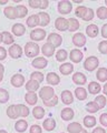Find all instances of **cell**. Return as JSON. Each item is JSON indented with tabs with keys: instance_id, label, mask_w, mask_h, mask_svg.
<instances>
[{
	"instance_id": "6da1fadb",
	"label": "cell",
	"mask_w": 107,
	"mask_h": 133,
	"mask_svg": "<svg viewBox=\"0 0 107 133\" xmlns=\"http://www.w3.org/2000/svg\"><path fill=\"white\" fill-rule=\"evenodd\" d=\"M39 51H40L39 45L35 42H28V43H26V45H25V53H26V56L29 57V58L36 57L39 53Z\"/></svg>"
},
{
	"instance_id": "7a4b0ae2",
	"label": "cell",
	"mask_w": 107,
	"mask_h": 133,
	"mask_svg": "<svg viewBox=\"0 0 107 133\" xmlns=\"http://www.w3.org/2000/svg\"><path fill=\"white\" fill-rule=\"evenodd\" d=\"M98 64H99V60H98V58L94 57V56L93 57H88L84 62V68L87 70V71L92 72L97 68Z\"/></svg>"
},
{
	"instance_id": "3957f363",
	"label": "cell",
	"mask_w": 107,
	"mask_h": 133,
	"mask_svg": "<svg viewBox=\"0 0 107 133\" xmlns=\"http://www.w3.org/2000/svg\"><path fill=\"white\" fill-rule=\"evenodd\" d=\"M54 95H55V91H54L51 87H44V88H41L39 91V97L41 98L44 102L50 100Z\"/></svg>"
},
{
	"instance_id": "277c9868",
	"label": "cell",
	"mask_w": 107,
	"mask_h": 133,
	"mask_svg": "<svg viewBox=\"0 0 107 133\" xmlns=\"http://www.w3.org/2000/svg\"><path fill=\"white\" fill-rule=\"evenodd\" d=\"M73 9V5L70 1L68 0H63V1L58 2V11L61 15H68L72 12Z\"/></svg>"
},
{
	"instance_id": "5b68a950",
	"label": "cell",
	"mask_w": 107,
	"mask_h": 133,
	"mask_svg": "<svg viewBox=\"0 0 107 133\" xmlns=\"http://www.w3.org/2000/svg\"><path fill=\"white\" fill-rule=\"evenodd\" d=\"M63 42V38H61V36L58 35V33H50V35L48 36V39H47V43H50L54 48H57L59 47Z\"/></svg>"
},
{
	"instance_id": "8992f818",
	"label": "cell",
	"mask_w": 107,
	"mask_h": 133,
	"mask_svg": "<svg viewBox=\"0 0 107 133\" xmlns=\"http://www.w3.org/2000/svg\"><path fill=\"white\" fill-rule=\"evenodd\" d=\"M46 37V31L44 29H34L30 32V39L34 41H41Z\"/></svg>"
},
{
	"instance_id": "52a82bcc",
	"label": "cell",
	"mask_w": 107,
	"mask_h": 133,
	"mask_svg": "<svg viewBox=\"0 0 107 133\" xmlns=\"http://www.w3.org/2000/svg\"><path fill=\"white\" fill-rule=\"evenodd\" d=\"M55 27H56L57 30H59V31L68 30V20L63 18V17H59V18H57L56 21H55Z\"/></svg>"
},
{
	"instance_id": "ba28073f",
	"label": "cell",
	"mask_w": 107,
	"mask_h": 133,
	"mask_svg": "<svg viewBox=\"0 0 107 133\" xmlns=\"http://www.w3.org/2000/svg\"><path fill=\"white\" fill-rule=\"evenodd\" d=\"M9 56L14 59H18L22 56V49L19 44H12L9 48Z\"/></svg>"
},
{
	"instance_id": "9c48e42d",
	"label": "cell",
	"mask_w": 107,
	"mask_h": 133,
	"mask_svg": "<svg viewBox=\"0 0 107 133\" xmlns=\"http://www.w3.org/2000/svg\"><path fill=\"white\" fill-rule=\"evenodd\" d=\"M73 43L76 47H84L86 44V37L80 32H77L73 37Z\"/></svg>"
},
{
	"instance_id": "30bf717a",
	"label": "cell",
	"mask_w": 107,
	"mask_h": 133,
	"mask_svg": "<svg viewBox=\"0 0 107 133\" xmlns=\"http://www.w3.org/2000/svg\"><path fill=\"white\" fill-rule=\"evenodd\" d=\"M83 58H84V55L79 49H73L70 51V55H69V59L73 62H75V63H79L83 60Z\"/></svg>"
},
{
	"instance_id": "8fae6325",
	"label": "cell",
	"mask_w": 107,
	"mask_h": 133,
	"mask_svg": "<svg viewBox=\"0 0 107 133\" xmlns=\"http://www.w3.org/2000/svg\"><path fill=\"white\" fill-rule=\"evenodd\" d=\"M48 63V61L46 58H43V57H38L36 58V59L32 60V66L36 69H45L46 68V65Z\"/></svg>"
},
{
	"instance_id": "7c38bea8",
	"label": "cell",
	"mask_w": 107,
	"mask_h": 133,
	"mask_svg": "<svg viewBox=\"0 0 107 133\" xmlns=\"http://www.w3.org/2000/svg\"><path fill=\"white\" fill-rule=\"evenodd\" d=\"M86 81H87L86 76H85L84 73H81V72H76L73 76V82L75 83V84H78V85L81 87L83 84H85Z\"/></svg>"
},
{
	"instance_id": "4fadbf2b",
	"label": "cell",
	"mask_w": 107,
	"mask_h": 133,
	"mask_svg": "<svg viewBox=\"0 0 107 133\" xmlns=\"http://www.w3.org/2000/svg\"><path fill=\"white\" fill-rule=\"evenodd\" d=\"M11 84L16 87V88H19V87H21L23 83H25V78L23 76H21V74H14L11 78Z\"/></svg>"
},
{
	"instance_id": "5bb4252c",
	"label": "cell",
	"mask_w": 107,
	"mask_h": 133,
	"mask_svg": "<svg viewBox=\"0 0 107 133\" xmlns=\"http://www.w3.org/2000/svg\"><path fill=\"white\" fill-rule=\"evenodd\" d=\"M61 101L65 104H72L73 101H74V97H73V93L68 90H65L61 92Z\"/></svg>"
},
{
	"instance_id": "9a60e30c",
	"label": "cell",
	"mask_w": 107,
	"mask_h": 133,
	"mask_svg": "<svg viewBox=\"0 0 107 133\" xmlns=\"http://www.w3.org/2000/svg\"><path fill=\"white\" fill-rule=\"evenodd\" d=\"M46 80H47V82L49 83V84L57 85L60 82V78H59V76H57L55 72H49L47 74V77H46Z\"/></svg>"
},
{
	"instance_id": "2e32d148",
	"label": "cell",
	"mask_w": 107,
	"mask_h": 133,
	"mask_svg": "<svg viewBox=\"0 0 107 133\" xmlns=\"http://www.w3.org/2000/svg\"><path fill=\"white\" fill-rule=\"evenodd\" d=\"M11 31L14 32V35L15 36H17V37H21L25 31H26V28H25V26L22 23H16L12 26V29H11Z\"/></svg>"
},
{
	"instance_id": "e0dca14e",
	"label": "cell",
	"mask_w": 107,
	"mask_h": 133,
	"mask_svg": "<svg viewBox=\"0 0 107 133\" xmlns=\"http://www.w3.org/2000/svg\"><path fill=\"white\" fill-rule=\"evenodd\" d=\"M59 71H60V73H63L64 76H68V74H70L74 71V65L72 63L66 62V63H63L59 66Z\"/></svg>"
},
{
	"instance_id": "ac0fdd59",
	"label": "cell",
	"mask_w": 107,
	"mask_h": 133,
	"mask_svg": "<svg viewBox=\"0 0 107 133\" xmlns=\"http://www.w3.org/2000/svg\"><path fill=\"white\" fill-rule=\"evenodd\" d=\"M60 116L64 121H69L74 118V111L70 109V108H65V109L61 110Z\"/></svg>"
},
{
	"instance_id": "d6986e66",
	"label": "cell",
	"mask_w": 107,
	"mask_h": 133,
	"mask_svg": "<svg viewBox=\"0 0 107 133\" xmlns=\"http://www.w3.org/2000/svg\"><path fill=\"white\" fill-rule=\"evenodd\" d=\"M5 16L7 17L8 19H16L17 18V11H16V7H12V6H9V7H6L5 10Z\"/></svg>"
},
{
	"instance_id": "ffe728a7",
	"label": "cell",
	"mask_w": 107,
	"mask_h": 133,
	"mask_svg": "<svg viewBox=\"0 0 107 133\" xmlns=\"http://www.w3.org/2000/svg\"><path fill=\"white\" fill-rule=\"evenodd\" d=\"M67 131L69 133H80L83 131V127H81V124L78 123V122H72L67 127Z\"/></svg>"
},
{
	"instance_id": "44dd1931",
	"label": "cell",
	"mask_w": 107,
	"mask_h": 133,
	"mask_svg": "<svg viewBox=\"0 0 107 133\" xmlns=\"http://www.w3.org/2000/svg\"><path fill=\"white\" fill-rule=\"evenodd\" d=\"M98 27L96 24H89V26L86 28V33L87 36L90 37V38H95V37L98 36Z\"/></svg>"
},
{
	"instance_id": "7402d4cb",
	"label": "cell",
	"mask_w": 107,
	"mask_h": 133,
	"mask_svg": "<svg viewBox=\"0 0 107 133\" xmlns=\"http://www.w3.org/2000/svg\"><path fill=\"white\" fill-rule=\"evenodd\" d=\"M100 90H102V87H100V84L98 82L93 81V82H90L89 84H88V91H89V93L97 94V93L100 92Z\"/></svg>"
},
{
	"instance_id": "603a6c76",
	"label": "cell",
	"mask_w": 107,
	"mask_h": 133,
	"mask_svg": "<svg viewBox=\"0 0 107 133\" xmlns=\"http://www.w3.org/2000/svg\"><path fill=\"white\" fill-rule=\"evenodd\" d=\"M38 18H39V24L41 27L47 26L49 23V21H50V17H49V15L46 14V12H39Z\"/></svg>"
},
{
	"instance_id": "cb8c5ba5",
	"label": "cell",
	"mask_w": 107,
	"mask_h": 133,
	"mask_svg": "<svg viewBox=\"0 0 107 133\" xmlns=\"http://www.w3.org/2000/svg\"><path fill=\"white\" fill-rule=\"evenodd\" d=\"M26 22H27V26L29 28H34L36 26H38V24H39L38 15H31V16H29Z\"/></svg>"
},
{
	"instance_id": "d4e9b609",
	"label": "cell",
	"mask_w": 107,
	"mask_h": 133,
	"mask_svg": "<svg viewBox=\"0 0 107 133\" xmlns=\"http://www.w3.org/2000/svg\"><path fill=\"white\" fill-rule=\"evenodd\" d=\"M41 52L46 57H51V56H54V52H55V48H54L50 43H45L41 48Z\"/></svg>"
},
{
	"instance_id": "484cf974",
	"label": "cell",
	"mask_w": 107,
	"mask_h": 133,
	"mask_svg": "<svg viewBox=\"0 0 107 133\" xmlns=\"http://www.w3.org/2000/svg\"><path fill=\"white\" fill-rule=\"evenodd\" d=\"M96 78L98 81L100 82H106L107 81V68H99L98 71L96 72Z\"/></svg>"
},
{
	"instance_id": "4316f807",
	"label": "cell",
	"mask_w": 107,
	"mask_h": 133,
	"mask_svg": "<svg viewBox=\"0 0 107 133\" xmlns=\"http://www.w3.org/2000/svg\"><path fill=\"white\" fill-rule=\"evenodd\" d=\"M96 118L93 115H87L84 118V125L86 128H94L96 125Z\"/></svg>"
},
{
	"instance_id": "83f0119b",
	"label": "cell",
	"mask_w": 107,
	"mask_h": 133,
	"mask_svg": "<svg viewBox=\"0 0 107 133\" xmlns=\"http://www.w3.org/2000/svg\"><path fill=\"white\" fill-rule=\"evenodd\" d=\"M25 100L28 102V104L34 105L37 103V100H38V97L35 92H28L26 95H25Z\"/></svg>"
},
{
	"instance_id": "f1b7e54d",
	"label": "cell",
	"mask_w": 107,
	"mask_h": 133,
	"mask_svg": "<svg viewBox=\"0 0 107 133\" xmlns=\"http://www.w3.org/2000/svg\"><path fill=\"white\" fill-rule=\"evenodd\" d=\"M43 127L46 131H52L56 127V121L54 119H46L43 123Z\"/></svg>"
},
{
	"instance_id": "f546056e",
	"label": "cell",
	"mask_w": 107,
	"mask_h": 133,
	"mask_svg": "<svg viewBox=\"0 0 107 133\" xmlns=\"http://www.w3.org/2000/svg\"><path fill=\"white\" fill-rule=\"evenodd\" d=\"M75 95L78 100L83 101V100H86V98H87V91H86L83 87H79V88H77L75 90Z\"/></svg>"
},
{
	"instance_id": "4dcf8cb0",
	"label": "cell",
	"mask_w": 107,
	"mask_h": 133,
	"mask_svg": "<svg viewBox=\"0 0 107 133\" xmlns=\"http://www.w3.org/2000/svg\"><path fill=\"white\" fill-rule=\"evenodd\" d=\"M79 22L77 21V19L75 18H70L68 19V30L69 31H77L78 29H79Z\"/></svg>"
},
{
	"instance_id": "1f68e13d",
	"label": "cell",
	"mask_w": 107,
	"mask_h": 133,
	"mask_svg": "<svg viewBox=\"0 0 107 133\" xmlns=\"http://www.w3.org/2000/svg\"><path fill=\"white\" fill-rule=\"evenodd\" d=\"M26 89L29 91V92H35L36 90L39 89V83L30 79V80L27 81V83H26Z\"/></svg>"
},
{
	"instance_id": "d6a6232c",
	"label": "cell",
	"mask_w": 107,
	"mask_h": 133,
	"mask_svg": "<svg viewBox=\"0 0 107 133\" xmlns=\"http://www.w3.org/2000/svg\"><path fill=\"white\" fill-rule=\"evenodd\" d=\"M7 115L9 116L10 119H17L18 118V112H17V107L16 104H12L10 107H8L7 109Z\"/></svg>"
},
{
	"instance_id": "836d02e7",
	"label": "cell",
	"mask_w": 107,
	"mask_h": 133,
	"mask_svg": "<svg viewBox=\"0 0 107 133\" xmlns=\"http://www.w3.org/2000/svg\"><path fill=\"white\" fill-rule=\"evenodd\" d=\"M15 128L18 132H25L28 128V123L25 120H18V122L15 124Z\"/></svg>"
},
{
	"instance_id": "e575fe53",
	"label": "cell",
	"mask_w": 107,
	"mask_h": 133,
	"mask_svg": "<svg viewBox=\"0 0 107 133\" xmlns=\"http://www.w3.org/2000/svg\"><path fill=\"white\" fill-rule=\"evenodd\" d=\"M16 107H17V112H18L19 116H22V118H25V116H28V114H29V109H28L26 105L18 104Z\"/></svg>"
},
{
	"instance_id": "d590c367",
	"label": "cell",
	"mask_w": 107,
	"mask_h": 133,
	"mask_svg": "<svg viewBox=\"0 0 107 133\" xmlns=\"http://www.w3.org/2000/svg\"><path fill=\"white\" fill-rule=\"evenodd\" d=\"M2 35V42L5 43V44H12L14 43V41H15V39H14V37H12L9 32H7V31H5V32H2L1 33Z\"/></svg>"
},
{
	"instance_id": "8d00e7d4",
	"label": "cell",
	"mask_w": 107,
	"mask_h": 133,
	"mask_svg": "<svg viewBox=\"0 0 107 133\" xmlns=\"http://www.w3.org/2000/svg\"><path fill=\"white\" fill-rule=\"evenodd\" d=\"M16 11H17V18H23L28 14L27 7H25L23 5H19L16 7Z\"/></svg>"
},
{
	"instance_id": "74e56055",
	"label": "cell",
	"mask_w": 107,
	"mask_h": 133,
	"mask_svg": "<svg viewBox=\"0 0 107 133\" xmlns=\"http://www.w3.org/2000/svg\"><path fill=\"white\" fill-rule=\"evenodd\" d=\"M32 114H34L36 119H43L45 116V110L41 107H36V108H34V110H32Z\"/></svg>"
},
{
	"instance_id": "f35d334b",
	"label": "cell",
	"mask_w": 107,
	"mask_h": 133,
	"mask_svg": "<svg viewBox=\"0 0 107 133\" xmlns=\"http://www.w3.org/2000/svg\"><path fill=\"white\" fill-rule=\"evenodd\" d=\"M96 103V105L98 107V109H103L105 105H106V98L105 95H98V97H96L95 101H94Z\"/></svg>"
},
{
	"instance_id": "ab89813d",
	"label": "cell",
	"mask_w": 107,
	"mask_h": 133,
	"mask_svg": "<svg viewBox=\"0 0 107 133\" xmlns=\"http://www.w3.org/2000/svg\"><path fill=\"white\" fill-rule=\"evenodd\" d=\"M96 15L98 17V19H100V20L107 19V8L106 7H99L96 11Z\"/></svg>"
},
{
	"instance_id": "60d3db41",
	"label": "cell",
	"mask_w": 107,
	"mask_h": 133,
	"mask_svg": "<svg viewBox=\"0 0 107 133\" xmlns=\"http://www.w3.org/2000/svg\"><path fill=\"white\" fill-rule=\"evenodd\" d=\"M67 51L66 50H64V49H61V50H58L57 51V53H56V59H57V61H59V62H63V61H65L66 59H67Z\"/></svg>"
},
{
	"instance_id": "b9f144b4",
	"label": "cell",
	"mask_w": 107,
	"mask_h": 133,
	"mask_svg": "<svg viewBox=\"0 0 107 133\" xmlns=\"http://www.w3.org/2000/svg\"><path fill=\"white\" fill-rule=\"evenodd\" d=\"M86 12H87V8H86L85 6H79V7L76 8L75 15L78 17V18H81V19H83L84 17H85V15H86Z\"/></svg>"
},
{
	"instance_id": "7bdbcfd3",
	"label": "cell",
	"mask_w": 107,
	"mask_h": 133,
	"mask_svg": "<svg viewBox=\"0 0 107 133\" xmlns=\"http://www.w3.org/2000/svg\"><path fill=\"white\" fill-rule=\"evenodd\" d=\"M9 100V92L5 89H0V103H6Z\"/></svg>"
},
{
	"instance_id": "ee69618b",
	"label": "cell",
	"mask_w": 107,
	"mask_h": 133,
	"mask_svg": "<svg viewBox=\"0 0 107 133\" xmlns=\"http://www.w3.org/2000/svg\"><path fill=\"white\" fill-rule=\"evenodd\" d=\"M30 79L31 80L37 81L38 83H40V82L44 81V74L41 72H32L30 74Z\"/></svg>"
},
{
	"instance_id": "f6af8a7d",
	"label": "cell",
	"mask_w": 107,
	"mask_h": 133,
	"mask_svg": "<svg viewBox=\"0 0 107 133\" xmlns=\"http://www.w3.org/2000/svg\"><path fill=\"white\" fill-rule=\"evenodd\" d=\"M86 109H87V111L89 112V113H95V112H97L98 110V107L96 105L95 102H89L87 103V105H86Z\"/></svg>"
},
{
	"instance_id": "bcb514c9",
	"label": "cell",
	"mask_w": 107,
	"mask_h": 133,
	"mask_svg": "<svg viewBox=\"0 0 107 133\" xmlns=\"http://www.w3.org/2000/svg\"><path fill=\"white\" fill-rule=\"evenodd\" d=\"M98 50L103 55H107V40H103L98 44Z\"/></svg>"
},
{
	"instance_id": "7dc6e473",
	"label": "cell",
	"mask_w": 107,
	"mask_h": 133,
	"mask_svg": "<svg viewBox=\"0 0 107 133\" xmlns=\"http://www.w3.org/2000/svg\"><path fill=\"white\" fill-rule=\"evenodd\" d=\"M57 103H58V97L55 94L50 100H48V101H45L44 104L46 105V107H54V105H56Z\"/></svg>"
},
{
	"instance_id": "c3c4849f",
	"label": "cell",
	"mask_w": 107,
	"mask_h": 133,
	"mask_svg": "<svg viewBox=\"0 0 107 133\" xmlns=\"http://www.w3.org/2000/svg\"><path fill=\"white\" fill-rule=\"evenodd\" d=\"M93 18H94V10L92 9V8H87V12H86V15L83 18V20H85V21H89V20H93Z\"/></svg>"
},
{
	"instance_id": "681fc988",
	"label": "cell",
	"mask_w": 107,
	"mask_h": 133,
	"mask_svg": "<svg viewBox=\"0 0 107 133\" xmlns=\"http://www.w3.org/2000/svg\"><path fill=\"white\" fill-rule=\"evenodd\" d=\"M99 122H100L102 125L107 127V113L100 114V116H99Z\"/></svg>"
},
{
	"instance_id": "f907efd6",
	"label": "cell",
	"mask_w": 107,
	"mask_h": 133,
	"mask_svg": "<svg viewBox=\"0 0 107 133\" xmlns=\"http://www.w3.org/2000/svg\"><path fill=\"white\" fill-rule=\"evenodd\" d=\"M29 132L30 133H41V128H40L39 125H36V124H34V125L29 129Z\"/></svg>"
},
{
	"instance_id": "816d5d0a",
	"label": "cell",
	"mask_w": 107,
	"mask_h": 133,
	"mask_svg": "<svg viewBox=\"0 0 107 133\" xmlns=\"http://www.w3.org/2000/svg\"><path fill=\"white\" fill-rule=\"evenodd\" d=\"M28 3H29V6L31 8H39V6H40V1H39V0H29Z\"/></svg>"
},
{
	"instance_id": "f5cc1de1",
	"label": "cell",
	"mask_w": 107,
	"mask_h": 133,
	"mask_svg": "<svg viewBox=\"0 0 107 133\" xmlns=\"http://www.w3.org/2000/svg\"><path fill=\"white\" fill-rule=\"evenodd\" d=\"M7 57V51L3 47H0V60H5Z\"/></svg>"
},
{
	"instance_id": "db71d44e",
	"label": "cell",
	"mask_w": 107,
	"mask_h": 133,
	"mask_svg": "<svg viewBox=\"0 0 107 133\" xmlns=\"http://www.w3.org/2000/svg\"><path fill=\"white\" fill-rule=\"evenodd\" d=\"M100 32H102V36H103V38L107 39V23H105L104 26L102 27V30H100Z\"/></svg>"
},
{
	"instance_id": "11a10c76",
	"label": "cell",
	"mask_w": 107,
	"mask_h": 133,
	"mask_svg": "<svg viewBox=\"0 0 107 133\" xmlns=\"http://www.w3.org/2000/svg\"><path fill=\"white\" fill-rule=\"evenodd\" d=\"M92 133H106V131H105V129H103L100 127H97L96 129H94Z\"/></svg>"
},
{
	"instance_id": "9f6ffc18",
	"label": "cell",
	"mask_w": 107,
	"mask_h": 133,
	"mask_svg": "<svg viewBox=\"0 0 107 133\" xmlns=\"http://www.w3.org/2000/svg\"><path fill=\"white\" fill-rule=\"evenodd\" d=\"M49 5V1H47V0H43V1H40V6L39 8H41V9H45V8H47Z\"/></svg>"
},
{
	"instance_id": "6f0895ef",
	"label": "cell",
	"mask_w": 107,
	"mask_h": 133,
	"mask_svg": "<svg viewBox=\"0 0 107 133\" xmlns=\"http://www.w3.org/2000/svg\"><path fill=\"white\" fill-rule=\"evenodd\" d=\"M103 92H104L105 95H107V83L104 85V88H103Z\"/></svg>"
},
{
	"instance_id": "680465c9",
	"label": "cell",
	"mask_w": 107,
	"mask_h": 133,
	"mask_svg": "<svg viewBox=\"0 0 107 133\" xmlns=\"http://www.w3.org/2000/svg\"><path fill=\"white\" fill-rule=\"evenodd\" d=\"M3 72H5V66H3L1 63H0V73L3 74Z\"/></svg>"
},
{
	"instance_id": "91938a15",
	"label": "cell",
	"mask_w": 107,
	"mask_h": 133,
	"mask_svg": "<svg viewBox=\"0 0 107 133\" xmlns=\"http://www.w3.org/2000/svg\"><path fill=\"white\" fill-rule=\"evenodd\" d=\"M6 3H8L7 0H5V1H0V5H6Z\"/></svg>"
},
{
	"instance_id": "94428289",
	"label": "cell",
	"mask_w": 107,
	"mask_h": 133,
	"mask_svg": "<svg viewBox=\"0 0 107 133\" xmlns=\"http://www.w3.org/2000/svg\"><path fill=\"white\" fill-rule=\"evenodd\" d=\"M2 79H3V74H2V73H0V82L2 81Z\"/></svg>"
},
{
	"instance_id": "6125c7cd",
	"label": "cell",
	"mask_w": 107,
	"mask_h": 133,
	"mask_svg": "<svg viewBox=\"0 0 107 133\" xmlns=\"http://www.w3.org/2000/svg\"><path fill=\"white\" fill-rule=\"evenodd\" d=\"M0 133H8L6 130H0Z\"/></svg>"
},
{
	"instance_id": "be15d7a7",
	"label": "cell",
	"mask_w": 107,
	"mask_h": 133,
	"mask_svg": "<svg viewBox=\"0 0 107 133\" xmlns=\"http://www.w3.org/2000/svg\"><path fill=\"white\" fill-rule=\"evenodd\" d=\"M0 42H2V35L0 33Z\"/></svg>"
},
{
	"instance_id": "e7e4bbea",
	"label": "cell",
	"mask_w": 107,
	"mask_h": 133,
	"mask_svg": "<svg viewBox=\"0 0 107 133\" xmlns=\"http://www.w3.org/2000/svg\"><path fill=\"white\" fill-rule=\"evenodd\" d=\"M80 133H88V132H87V131H86V130H84V129H83V131H81Z\"/></svg>"
},
{
	"instance_id": "03108f58",
	"label": "cell",
	"mask_w": 107,
	"mask_h": 133,
	"mask_svg": "<svg viewBox=\"0 0 107 133\" xmlns=\"http://www.w3.org/2000/svg\"><path fill=\"white\" fill-rule=\"evenodd\" d=\"M105 3H106V5H107V0H105Z\"/></svg>"
}]
</instances>
